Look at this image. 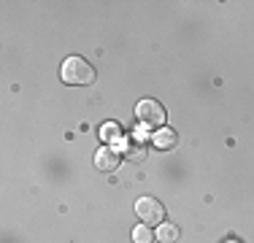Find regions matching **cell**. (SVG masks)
Instances as JSON below:
<instances>
[{"label":"cell","mask_w":254,"mask_h":243,"mask_svg":"<svg viewBox=\"0 0 254 243\" xmlns=\"http://www.w3.org/2000/svg\"><path fill=\"white\" fill-rule=\"evenodd\" d=\"M176 141H179V135L168 127V130H160V132H154V143L160 146V149H173L176 146Z\"/></svg>","instance_id":"6"},{"label":"cell","mask_w":254,"mask_h":243,"mask_svg":"<svg viewBox=\"0 0 254 243\" xmlns=\"http://www.w3.org/2000/svg\"><path fill=\"white\" fill-rule=\"evenodd\" d=\"M119 162H122V157H119L117 151L111 149V146H103L98 154H95V165H98V170H106V173L117 170Z\"/></svg>","instance_id":"5"},{"label":"cell","mask_w":254,"mask_h":243,"mask_svg":"<svg viewBox=\"0 0 254 243\" xmlns=\"http://www.w3.org/2000/svg\"><path fill=\"white\" fill-rule=\"evenodd\" d=\"M65 84H76V87H87V84L95 81V68L81 57H68L63 62V70H60Z\"/></svg>","instance_id":"1"},{"label":"cell","mask_w":254,"mask_h":243,"mask_svg":"<svg viewBox=\"0 0 254 243\" xmlns=\"http://www.w3.org/2000/svg\"><path fill=\"white\" fill-rule=\"evenodd\" d=\"M132 241H135V243H152V230H149L146 224L135 227V230H132Z\"/></svg>","instance_id":"8"},{"label":"cell","mask_w":254,"mask_h":243,"mask_svg":"<svg viewBox=\"0 0 254 243\" xmlns=\"http://www.w3.org/2000/svg\"><path fill=\"white\" fill-rule=\"evenodd\" d=\"M146 154H149V141L141 135V132H132V135L125 141V157L132 160V162H141Z\"/></svg>","instance_id":"4"},{"label":"cell","mask_w":254,"mask_h":243,"mask_svg":"<svg viewBox=\"0 0 254 243\" xmlns=\"http://www.w3.org/2000/svg\"><path fill=\"white\" fill-rule=\"evenodd\" d=\"M135 214L141 216V222L146 224V227L149 224H162L165 222V205L154 197H141L135 203Z\"/></svg>","instance_id":"2"},{"label":"cell","mask_w":254,"mask_h":243,"mask_svg":"<svg viewBox=\"0 0 254 243\" xmlns=\"http://www.w3.org/2000/svg\"><path fill=\"white\" fill-rule=\"evenodd\" d=\"M160 241L162 243H176L179 241V235H181V230L176 227V224H160Z\"/></svg>","instance_id":"7"},{"label":"cell","mask_w":254,"mask_h":243,"mask_svg":"<svg viewBox=\"0 0 254 243\" xmlns=\"http://www.w3.org/2000/svg\"><path fill=\"white\" fill-rule=\"evenodd\" d=\"M103 138H106V141H117V138H119V127L117 124H106V127H103Z\"/></svg>","instance_id":"9"},{"label":"cell","mask_w":254,"mask_h":243,"mask_svg":"<svg viewBox=\"0 0 254 243\" xmlns=\"http://www.w3.org/2000/svg\"><path fill=\"white\" fill-rule=\"evenodd\" d=\"M135 114H138V119H141L146 127H160L162 122H165V108H162L157 100H141Z\"/></svg>","instance_id":"3"},{"label":"cell","mask_w":254,"mask_h":243,"mask_svg":"<svg viewBox=\"0 0 254 243\" xmlns=\"http://www.w3.org/2000/svg\"><path fill=\"white\" fill-rule=\"evenodd\" d=\"M230 243H235V241H230Z\"/></svg>","instance_id":"10"}]
</instances>
